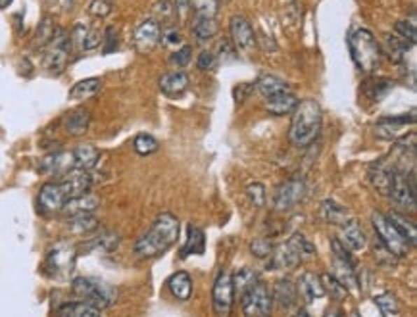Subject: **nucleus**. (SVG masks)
Wrapping results in <instances>:
<instances>
[{
  "instance_id": "0eeeda50",
  "label": "nucleus",
  "mask_w": 417,
  "mask_h": 317,
  "mask_svg": "<svg viewBox=\"0 0 417 317\" xmlns=\"http://www.w3.org/2000/svg\"><path fill=\"white\" fill-rule=\"evenodd\" d=\"M372 223L373 229H375V233L379 237L381 244L387 248V252L390 256L396 258H404L410 254V244L404 241V237L395 229V225L390 223L387 219L385 213H381V211H375L372 216Z\"/></svg>"
},
{
  "instance_id": "423d86ee",
  "label": "nucleus",
  "mask_w": 417,
  "mask_h": 317,
  "mask_svg": "<svg viewBox=\"0 0 417 317\" xmlns=\"http://www.w3.org/2000/svg\"><path fill=\"white\" fill-rule=\"evenodd\" d=\"M71 54H73V46H71L69 31L56 29L52 43L46 46L45 58H43V68L50 76H60L69 66Z\"/></svg>"
},
{
  "instance_id": "5fc2aeb1",
  "label": "nucleus",
  "mask_w": 417,
  "mask_h": 317,
  "mask_svg": "<svg viewBox=\"0 0 417 317\" xmlns=\"http://www.w3.org/2000/svg\"><path fill=\"white\" fill-rule=\"evenodd\" d=\"M252 254L256 258H267L274 254V244L267 241V239H256V241L250 244Z\"/></svg>"
},
{
  "instance_id": "58836bf2",
  "label": "nucleus",
  "mask_w": 417,
  "mask_h": 317,
  "mask_svg": "<svg viewBox=\"0 0 417 317\" xmlns=\"http://www.w3.org/2000/svg\"><path fill=\"white\" fill-rule=\"evenodd\" d=\"M321 210H323V219H325L327 223H333V225L341 227L348 219L346 210L341 204H337L334 200H325L323 206H321Z\"/></svg>"
},
{
  "instance_id": "6e6552de",
  "label": "nucleus",
  "mask_w": 417,
  "mask_h": 317,
  "mask_svg": "<svg viewBox=\"0 0 417 317\" xmlns=\"http://www.w3.org/2000/svg\"><path fill=\"white\" fill-rule=\"evenodd\" d=\"M241 304H243V311L246 317H271L274 295L267 285L258 281L250 290H246L241 296Z\"/></svg>"
},
{
  "instance_id": "1a4fd4ad",
  "label": "nucleus",
  "mask_w": 417,
  "mask_h": 317,
  "mask_svg": "<svg viewBox=\"0 0 417 317\" xmlns=\"http://www.w3.org/2000/svg\"><path fill=\"white\" fill-rule=\"evenodd\" d=\"M76 248L69 242H58L48 250L46 256V269L52 277H68L76 267Z\"/></svg>"
},
{
  "instance_id": "3c124183",
  "label": "nucleus",
  "mask_w": 417,
  "mask_h": 317,
  "mask_svg": "<svg viewBox=\"0 0 417 317\" xmlns=\"http://www.w3.org/2000/svg\"><path fill=\"white\" fill-rule=\"evenodd\" d=\"M331 248H333L334 260L344 262V264H348V265H356L354 264V258H352V254L348 252V248L342 244L341 239H333V241H331Z\"/></svg>"
},
{
  "instance_id": "5701e85b",
  "label": "nucleus",
  "mask_w": 417,
  "mask_h": 317,
  "mask_svg": "<svg viewBox=\"0 0 417 317\" xmlns=\"http://www.w3.org/2000/svg\"><path fill=\"white\" fill-rule=\"evenodd\" d=\"M298 99L295 97L292 91L279 92L274 97H267L266 99V112L271 115H287V113L295 112Z\"/></svg>"
},
{
  "instance_id": "bb28decb",
  "label": "nucleus",
  "mask_w": 417,
  "mask_h": 317,
  "mask_svg": "<svg viewBox=\"0 0 417 317\" xmlns=\"http://www.w3.org/2000/svg\"><path fill=\"white\" fill-rule=\"evenodd\" d=\"M254 91H258L262 97L267 99V97H274V94H279V92L290 91V87H288L285 79L266 73V76L258 77V81L254 83Z\"/></svg>"
},
{
  "instance_id": "4d7b16f0",
  "label": "nucleus",
  "mask_w": 417,
  "mask_h": 317,
  "mask_svg": "<svg viewBox=\"0 0 417 317\" xmlns=\"http://www.w3.org/2000/svg\"><path fill=\"white\" fill-rule=\"evenodd\" d=\"M181 33L177 29H166L164 33H162V41L160 43H164L166 46H177L181 45Z\"/></svg>"
},
{
  "instance_id": "37998d69",
  "label": "nucleus",
  "mask_w": 417,
  "mask_h": 317,
  "mask_svg": "<svg viewBox=\"0 0 417 317\" xmlns=\"http://www.w3.org/2000/svg\"><path fill=\"white\" fill-rule=\"evenodd\" d=\"M133 148L137 152L139 156H150L154 152L160 148L158 139H154L148 133H141V135L135 136V141H133Z\"/></svg>"
},
{
  "instance_id": "c756f323",
  "label": "nucleus",
  "mask_w": 417,
  "mask_h": 317,
  "mask_svg": "<svg viewBox=\"0 0 417 317\" xmlns=\"http://www.w3.org/2000/svg\"><path fill=\"white\" fill-rule=\"evenodd\" d=\"M387 219L395 225V229L398 231V233L402 234L404 241L410 244L411 248L416 246L417 242V229H416V223L414 221H410V219L406 218V216H402V213H398V211H393V213H388Z\"/></svg>"
},
{
  "instance_id": "f257e3e1",
  "label": "nucleus",
  "mask_w": 417,
  "mask_h": 317,
  "mask_svg": "<svg viewBox=\"0 0 417 317\" xmlns=\"http://www.w3.org/2000/svg\"><path fill=\"white\" fill-rule=\"evenodd\" d=\"M92 187L91 171L85 169H73L71 174L62 177L58 181H50L43 185V189L38 192L37 204L38 210L43 213H56L64 210V206L69 200L87 195Z\"/></svg>"
},
{
  "instance_id": "c03bdc74",
  "label": "nucleus",
  "mask_w": 417,
  "mask_h": 317,
  "mask_svg": "<svg viewBox=\"0 0 417 317\" xmlns=\"http://www.w3.org/2000/svg\"><path fill=\"white\" fill-rule=\"evenodd\" d=\"M375 304L385 316H396L400 311V302L393 293H385V295H379L375 298Z\"/></svg>"
},
{
  "instance_id": "cd10ccee",
  "label": "nucleus",
  "mask_w": 417,
  "mask_h": 317,
  "mask_svg": "<svg viewBox=\"0 0 417 317\" xmlns=\"http://www.w3.org/2000/svg\"><path fill=\"white\" fill-rule=\"evenodd\" d=\"M298 283H300V285H298V293L304 296L306 302H313V300L325 296L323 287H321V281H319L318 275H313V273H304Z\"/></svg>"
},
{
  "instance_id": "052dcab7",
  "label": "nucleus",
  "mask_w": 417,
  "mask_h": 317,
  "mask_svg": "<svg viewBox=\"0 0 417 317\" xmlns=\"http://www.w3.org/2000/svg\"><path fill=\"white\" fill-rule=\"evenodd\" d=\"M325 317H342L341 314H339V311H334V310H329L325 314Z\"/></svg>"
},
{
  "instance_id": "412c9836",
  "label": "nucleus",
  "mask_w": 417,
  "mask_h": 317,
  "mask_svg": "<svg viewBox=\"0 0 417 317\" xmlns=\"http://www.w3.org/2000/svg\"><path fill=\"white\" fill-rule=\"evenodd\" d=\"M91 125V112L85 108H77L73 112H69L64 120V131L69 136H81L89 131Z\"/></svg>"
},
{
  "instance_id": "e433bc0d",
  "label": "nucleus",
  "mask_w": 417,
  "mask_h": 317,
  "mask_svg": "<svg viewBox=\"0 0 417 317\" xmlns=\"http://www.w3.org/2000/svg\"><path fill=\"white\" fill-rule=\"evenodd\" d=\"M189 6L195 12V17L213 20L220 12V0H189Z\"/></svg>"
},
{
  "instance_id": "7c9ffc66",
  "label": "nucleus",
  "mask_w": 417,
  "mask_h": 317,
  "mask_svg": "<svg viewBox=\"0 0 417 317\" xmlns=\"http://www.w3.org/2000/svg\"><path fill=\"white\" fill-rule=\"evenodd\" d=\"M68 227L71 233L91 234L92 231L99 229V219L92 213H73V216H69Z\"/></svg>"
},
{
  "instance_id": "4c0bfd02",
  "label": "nucleus",
  "mask_w": 417,
  "mask_h": 317,
  "mask_svg": "<svg viewBox=\"0 0 417 317\" xmlns=\"http://www.w3.org/2000/svg\"><path fill=\"white\" fill-rule=\"evenodd\" d=\"M334 277H337V281L341 283L342 287H346V290H348V288H356L358 277L354 265H348L344 264V262L334 260Z\"/></svg>"
},
{
  "instance_id": "de8ad7c7",
  "label": "nucleus",
  "mask_w": 417,
  "mask_h": 317,
  "mask_svg": "<svg viewBox=\"0 0 417 317\" xmlns=\"http://www.w3.org/2000/svg\"><path fill=\"white\" fill-rule=\"evenodd\" d=\"M112 10H114L112 0H91V2H89V14H91L92 17L104 20V17H108V15L112 14Z\"/></svg>"
},
{
  "instance_id": "9b49d317",
  "label": "nucleus",
  "mask_w": 417,
  "mask_h": 317,
  "mask_svg": "<svg viewBox=\"0 0 417 317\" xmlns=\"http://www.w3.org/2000/svg\"><path fill=\"white\" fill-rule=\"evenodd\" d=\"M76 169V160L71 150H56L38 162V174L54 179H62Z\"/></svg>"
},
{
  "instance_id": "09e8293b",
  "label": "nucleus",
  "mask_w": 417,
  "mask_h": 317,
  "mask_svg": "<svg viewBox=\"0 0 417 317\" xmlns=\"http://www.w3.org/2000/svg\"><path fill=\"white\" fill-rule=\"evenodd\" d=\"M197 66L200 71H213L218 68V54L212 52V50H202L198 54Z\"/></svg>"
},
{
  "instance_id": "8fccbe9b",
  "label": "nucleus",
  "mask_w": 417,
  "mask_h": 317,
  "mask_svg": "<svg viewBox=\"0 0 417 317\" xmlns=\"http://www.w3.org/2000/svg\"><path fill=\"white\" fill-rule=\"evenodd\" d=\"M246 195L250 198V202L256 208H262L264 202H266V189H264V185L262 183H252L246 187Z\"/></svg>"
},
{
  "instance_id": "864d4df0",
  "label": "nucleus",
  "mask_w": 417,
  "mask_h": 317,
  "mask_svg": "<svg viewBox=\"0 0 417 317\" xmlns=\"http://www.w3.org/2000/svg\"><path fill=\"white\" fill-rule=\"evenodd\" d=\"M154 14H156V22H166V20H171L175 14V6L169 2V0H160L154 4Z\"/></svg>"
},
{
  "instance_id": "49530a36",
  "label": "nucleus",
  "mask_w": 417,
  "mask_h": 317,
  "mask_svg": "<svg viewBox=\"0 0 417 317\" xmlns=\"http://www.w3.org/2000/svg\"><path fill=\"white\" fill-rule=\"evenodd\" d=\"M290 244H292V246L298 250V254L302 256V260H304V258H313L316 254H318L316 246H313V244H311V242L308 241V239H306V237H304V234H300V233H296L295 237L290 239Z\"/></svg>"
},
{
  "instance_id": "a878e982",
  "label": "nucleus",
  "mask_w": 417,
  "mask_h": 317,
  "mask_svg": "<svg viewBox=\"0 0 417 317\" xmlns=\"http://www.w3.org/2000/svg\"><path fill=\"white\" fill-rule=\"evenodd\" d=\"M204 250H206L204 231L197 225H189V229H187V241H185V244H183V248H181V258H187L190 256V254L200 256V254H204Z\"/></svg>"
},
{
  "instance_id": "c85d7f7f",
  "label": "nucleus",
  "mask_w": 417,
  "mask_h": 317,
  "mask_svg": "<svg viewBox=\"0 0 417 317\" xmlns=\"http://www.w3.org/2000/svg\"><path fill=\"white\" fill-rule=\"evenodd\" d=\"M102 89V81L99 77H89V79H81L77 81L71 89H69V100H89L92 99L97 92Z\"/></svg>"
},
{
  "instance_id": "dca6fc26",
  "label": "nucleus",
  "mask_w": 417,
  "mask_h": 317,
  "mask_svg": "<svg viewBox=\"0 0 417 317\" xmlns=\"http://www.w3.org/2000/svg\"><path fill=\"white\" fill-rule=\"evenodd\" d=\"M160 41H162V29L156 20H144L135 27L133 43L141 54L152 52L160 45Z\"/></svg>"
},
{
  "instance_id": "603ef678",
  "label": "nucleus",
  "mask_w": 417,
  "mask_h": 317,
  "mask_svg": "<svg viewBox=\"0 0 417 317\" xmlns=\"http://www.w3.org/2000/svg\"><path fill=\"white\" fill-rule=\"evenodd\" d=\"M118 43H120V38H118L115 27H106L104 35H102V50H104V54L115 52L118 50Z\"/></svg>"
},
{
  "instance_id": "aec40b11",
  "label": "nucleus",
  "mask_w": 417,
  "mask_h": 317,
  "mask_svg": "<svg viewBox=\"0 0 417 317\" xmlns=\"http://www.w3.org/2000/svg\"><path fill=\"white\" fill-rule=\"evenodd\" d=\"M396 167L388 166L385 162H379L377 166H373L369 169V181L373 183V187L379 190L381 195L388 197L390 189H393V181H395Z\"/></svg>"
},
{
  "instance_id": "bf43d9fd",
  "label": "nucleus",
  "mask_w": 417,
  "mask_h": 317,
  "mask_svg": "<svg viewBox=\"0 0 417 317\" xmlns=\"http://www.w3.org/2000/svg\"><path fill=\"white\" fill-rule=\"evenodd\" d=\"M12 4V0H0V10H4V8H8Z\"/></svg>"
},
{
  "instance_id": "9d476101",
  "label": "nucleus",
  "mask_w": 417,
  "mask_h": 317,
  "mask_svg": "<svg viewBox=\"0 0 417 317\" xmlns=\"http://www.w3.org/2000/svg\"><path fill=\"white\" fill-rule=\"evenodd\" d=\"M212 302L213 311L220 317H229L233 310V302H235V293H233V281H231V273L220 272L218 277L213 281L212 288Z\"/></svg>"
},
{
  "instance_id": "39448f33",
  "label": "nucleus",
  "mask_w": 417,
  "mask_h": 317,
  "mask_svg": "<svg viewBox=\"0 0 417 317\" xmlns=\"http://www.w3.org/2000/svg\"><path fill=\"white\" fill-rule=\"evenodd\" d=\"M71 290L81 302L91 304L99 310H106L110 306H114L118 300L115 287H112L106 281L97 279V277H77L71 283Z\"/></svg>"
},
{
  "instance_id": "72a5a7b5",
  "label": "nucleus",
  "mask_w": 417,
  "mask_h": 317,
  "mask_svg": "<svg viewBox=\"0 0 417 317\" xmlns=\"http://www.w3.org/2000/svg\"><path fill=\"white\" fill-rule=\"evenodd\" d=\"M54 35H56V23H54V20L50 15H46V17H43V22L38 23L33 46L38 48V50H45L46 46L52 43Z\"/></svg>"
},
{
  "instance_id": "b1692460",
  "label": "nucleus",
  "mask_w": 417,
  "mask_h": 317,
  "mask_svg": "<svg viewBox=\"0 0 417 317\" xmlns=\"http://www.w3.org/2000/svg\"><path fill=\"white\" fill-rule=\"evenodd\" d=\"M167 288L177 300H189L192 296V277L187 272H177L167 279Z\"/></svg>"
},
{
  "instance_id": "a18cd8bd",
  "label": "nucleus",
  "mask_w": 417,
  "mask_h": 317,
  "mask_svg": "<svg viewBox=\"0 0 417 317\" xmlns=\"http://www.w3.org/2000/svg\"><path fill=\"white\" fill-rule=\"evenodd\" d=\"M395 31L398 37L402 38V41H406L408 45H416V22L411 20V22H408V20H402V22H398L395 25Z\"/></svg>"
},
{
  "instance_id": "2eb2a0df",
  "label": "nucleus",
  "mask_w": 417,
  "mask_h": 317,
  "mask_svg": "<svg viewBox=\"0 0 417 317\" xmlns=\"http://www.w3.org/2000/svg\"><path fill=\"white\" fill-rule=\"evenodd\" d=\"M274 302H277V306L281 308V311H285L287 316L298 314L300 308V293L296 287L292 279H279L275 283L274 288Z\"/></svg>"
},
{
  "instance_id": "6ab92c4d",
  "label": "nucleus",
  "mask_w": 417,
  "mask_h": 317,
  "mask_svg": "<svg viewBox=\"0 0 417 317\" xmlns=\"http://www.w3.org/2000/svg\"><path fill=\"white\" fill-rule=\"evenodd\" d=\"M300 262H302V256L288 241L287 244H281L279 248L271 254V262L267 265V269H292Z\"/></svg>"
},
{
  "instance_id": "c9c22d12",
  "label": "nucleus",
  "mask_w": 417,
  "mask_h": 317,
  "mask_svg": "<svg viewBox=\"0 0 417 317\" xmlns=\"http://www.w3.org/2000/svg\"><path fill=\"white\" fill-rule=\"evenodd\" d=\"M231 281H233V293L239 295V298H241L246 290H250V288L258 283V275H256L254 269L244 267V269H241L236 275H231Z\"/></svg>"
},
{
  "instance_id": "f704fd0d",
  "label": "nucleus",
  "mask_w": 417,
  "mask_h": 317,
  "mask_svg": "<svg viewBox=\"0 0 417 317\" xmlns=\"http://www.w3.org/2000/svg\"><path fill=\"white\" fill-rule=\"evenodd\" d=\"M218 33V23L213 20H206V17H195V23H192V35H195V41L204 45V43H210Z\"/></svg>"
},
{
  "instance_id": "ddd939ff",
  "label": "nucleus",
  "mask_w": 417,
  "mask_h": 317,
  "mask_svg": "<svg viewBox=\"0 0 417 317\" xmlns=\"http://www.w3.org/2000/svg\"><path fill=\"white\" fill-rule=\"evenodd\" d=\"M229 31H231V38L236 50L241 52H252L256 46V33L252 23L244 17V15H233L229 22Z\"/></svg>"
},
{
  "instance_id": "7ed1b4c3",
  "label": "nucleus",
  "mask_w": 417,
  "mask_h": 317,
  "mask_svg": "<svg viewBox=\"0 0 417 317\" xmlns=\"http://www.w3.org/2000/svg\"><path fill=\"white\" fill-rule=\"evenodd\" d=\"M321 125H323V110L318 100H302L296 104L295 112H292L288 139L296 148H306L318 139L321 133Z\"/></svg>"
},
{
  "instance_id": "20e7f679",
  "label": "nucleus",
  "mask_w": 417,
  "mask_h": 317,
  "mask_svg": "<svg viewBox=\"0 0 417 317\" xmlns=\"http://www.w3.org/2000/svg\"><path fill=\"white\" fill-rule=\"evenodd\" d=\"M348 50L352 62L356 68L364 73H375L381 68L383 62V50H381L377 38L372 31L360 27L348 35Z\"/></svg>"
},
{
  "instance_id": "f03ea898",
  "label": "nucleus",
  "mask_w": 417,
  "mask_h": 317,
  "mask_svg": "<svg viewBox=\"0 0 417 317\" xmlns=\"http://www.w3.org/2000/svg\"><path fill=\"white\" fill-rule=\"evenodd\" d=\"M179 227L174 213H160L150 229L135 242V254L144 260L166 254L179 239Z\"/></svg>"
},
{
  "instance_id": "13d9d810",
  "label": "nucleus",
  "mask_w": 417,
  "mask_h": 317,
  "mask_svg": "<svg viewBox=\"0 0 417 317\" xmlns=\"http://www.w3.org/2000/svg\"><path fill=\"white\" fill-rule=\"evenodd\" d=\"M174 6H175V12H177V14H181V15H185L190 10L189 0H175Z\"/></svg>"
},
{
  "instance_id": "79ce46f5",
  "label": "nucleus",
  "mask_w": 417,
  "mask_h": 317,
  "mask_svg": "<svg viewBox=\"0 0 417 317\" xmlns=\"http://www.w3.org/2000/svg\"><path fill=\"white\" fill-rule=\"evenodd\" d=\"M319 281H321V287H323V293L325 295H331V298H334V300H342L344 296H346V287H342L341 283L337 281V277L334 275H331V273H325V275H321L319 277Z\"/></svg>"
},
{
  "instance_id": "4be33fe9",
  "label": "nucleus",
  "mask_w": 417,
  "mask_h": 317,
  "mask_svg": "<svg viewBox=\"0 0 417 317\" xmlns=\"http://www.w3.org/2000/svg\"><path fill=\"white\" fill-rule=\"evenodd\" d=\"M341 234L342 244L352 250H364L365 244H367L364 229L360 227V223H358L356 219H346L341 225Z\"/></svg>"
},
{
  "instance_id": "6e6d98bb",
  "label": "nucleus",
  "mask_w": 417,
  "mask_h": 317,
  "mask_svg": "<svg viewBox=\"0 0 417 317\" xmlns=\"http://www.w3.org/2000/svg\"><path fill=\"white\" fill-rule=\"evenodd\" d=\"M190 56H192V46L185 45L171 54V62H174L177 68H185L190 62Z\"/></svg>"
},
{
  "instance_id": "393cba45",
  "label": "nucleus",
  "mask_w": 417,
  "mask_h": 317,
  "mask_svg": "<svg viewBox=\"0 0 417 317\" xmlns=\"http://www.w3.org/2000/svg\"><path fill=\"white\" fill-rule=\"evenodd\" d=\"M71 152H73V160H76V169L91 171L92 167H97L99 164L100 150L94 144H79Z\"/></svg>"
},
{
  "instance_id": "4468645a",
  "label": "nucleus",
  "mask_w": 417,
  "mask_h": 317,
  "mask_svg": "<svg viewBox=\"0 0 417 317\" xmlns=\"http://www.w3.org/2000/svg\"><path fill=\"white\" fill-rule=\"evenodd\" d=\"M416 123V112L411 110L410 113H402V115H393V118H383V120L375 125V135L381 139H388V141H398L400 136L406 135L408 125Z\"/></svg>"
},
{
  "instance_id": "f8f14e48",
  "label": "nucleus",
  "mask_w": 417,
  "mask_h": 317,
  "mask_svg": "<svg viewBox=\"0 0 417 317\" xmlns=\"http://www.w3.org/2000/svg\"><path fill=\"white\" fill-rule=\"evenodd\" d=\"M306 192H308L306 181L300 177H292V179L283 183L275 192V208L279 211L292 210L306 198Z\"/></svg>"
},
{
  "instance_id": "a211bd4d",
  "label": "nucleus",
  "mask_w": 417,
  "mask_h": 317,
  "mask_svg": "<svg viewBox=\"0 0 417 317\" xmlns=\"http://www.w3.org/2000/svg\"><path fill=\"white\" fill-rule=\"evenodd\" d=\"M189 76H187L185 71H181V69H177V71H167V73H164V76L158 79L160 91L164 92L166 97H169V99L183 94V92L189 89Z\"/></svg>"
},
{
  "instance_id": "473e14b6",
  "label": "nucleus",
  "mask_w": 417,
  "mask_h": 317,
  "mask_svg": "<svg viewBox=\"0 0 417 317\" xmlns=\"http://www.w3.org/2000/svg\"><path fill=\"white\" fill-rule=\"evenodd\" d=\"M56 317H102L99 308L87 302H68L62 306Z\"/></svg>"
},
{
  "instance_id": "a19ab883",
  "label": "nucleus",
  "mask_w": 417,
  "mask_h": 317,
  "mask_svg": "<svg viewBox=\"0 0 417 317\" xmlns=\"http://www.w3.org/2000/svg\"><path fill=\"white\" fill-rule=\"evenodd\" d=\"M118 244H120V237H118L115 233H110V231H104V233L92 237L91 242H89L87 246L92 250H104V252H112V250H115V246H118Z\"/></svg>"
},
{
  "instance_id": "2f4dec72",
  "label": "nucleus",
  "mask_w": 417,
  "mask_h": 317,
  "mask_svg": "<svg viewBox=\"0 0 417 317\" xmlns=\"http://www.w3.org/2000/svg\"><path fill=\"white\" fill-rule=\"evenodd\" d=\"M100 204L99 197H94L91 192H87V195H81V197L73 198V200H69L68 204L64 206V210L69 216H73V213H92V211L97 210Z\"/></svg>"
},
{
  "instance_id": "f3484780",
  "label": "nucleus",
  "mask_w": 417,
  "mask_h": 317,
  "mask_svg": "<svg viewBox=\"0 0 417 317\" xmlns=\"http://www.w3.org/2000/svg\"><path fill=\"white\" fill-rule=\"evenodd\" d=\"M69 38H71L73 50H81V52L94 50L102 45V33L97 27L87 25V23H77L73 31L69 33Z\"/></svg>"
},
{
  "instance_id": "ea45409f",
  "label": "nucleus",
  "mask_w": 417,
  "mask_h": 317,
  "mask_svg": "<svg viewBox=\"0 0 417 317\" xmlns=\"http://www.w3.org/2000/svg\"><path fill=\"white\" fill-rule=\"evenodd\" d=\"M410 46L411 45H408V43L402 41L398 35H385V48H387L390 60H395V62L402 60Z\"/></svg>"
}]
</instances>
